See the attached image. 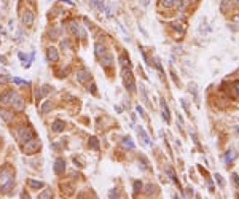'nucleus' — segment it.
<instances>
[{"mask_svg":"<svg viewBox=\"0 0 239 199\" xmlns=\"http://www.w3.org/2000/svg\"><path fill=\"white\" fill-rule=\"evenodd\" d=\"M13 134H15L16 140L21 142V143H24V142L29 140V139L34 137V131H32L30 128H26V126H18V128H15V129H13Z\"/></svg>","mask_w":239,"mask_h":199,"instance_id":"nucleus-1","label":"nucleus"},{"mask_svg":"<svg viewBox=\"0 0 239 199\" xmlns=\"http://www.w3.org/2000/svg\"><path fill=\"white\" fill-rule=\"evenodd\" d=\"M40 148H42V142H40L38 139L32 137L27 142H24V145H22V151H24L26 155H34V153H37V151L40 150Z\"/></svg>","mask_w":239,"mask_h":199,"instance_id":"nucleus-2","label":"nucleus"},{"mask_svg":"<svg viewBox=\"0 0 239 199\" xmlns=\"http://www.w3.org/2000/svg\"><path fill=\"white\" fill-rule=\"evenodd\" d=\"M123 78H125V88L129 92H136V85H134V78L131 75V70L125 67V70H123Z\"/></svg>","mask_w":239,"mask_h":199,"instance_id":"nucleus-3","label":"nucleus"},{"mask_svg":"<svg viewBox=\"0 0 239 199\" xmlns=\"http://www.w3.org/2000/svg\"><path fill=\"white\" fill-rule=\"evenodd\" d=\"M77 80H78V83H88L91 80L89 72L86 70V69H80V70H77Z\"/></svg>","mask_w":239,"mask_h":199,"instance_id":"nucleus-4","label":"nucleus"},{"mask_svg":"<svg viewBox=\"0 0 239 199\" xmlns=\"http://www.w3.org/2000/svg\"><path fill=\"white\" fill-rule=\"evenodd\" d=\"M34 21H35V16H34V13H32L30 10H26L24 13H22V22H24L26 27H30L32 24H34Z\"/></svg>","mask_w":239,"mask_h":199,"instance_id":"nucleus-5","label":"nucleus"},{"mask_svg":"<svg viewBox=\"0 0 239 199\" xmlns=\"http://www.w3.org/2000/svg\"><path fill=\"white\" fill-rule=\"evenodd\" d=\"M46 57L49 62H58L59 61V53L58 49L54 48V46H49V48L46 49Z\"/></svg>","mask_w":239,"mask_h":199,"instance_id":"nucleus-6","label":"nucleus"},{"mask_svg":"<svg viewBox=\"0 0 239 199\" xmlns=\"http://www.w3.org/2000/svg\"><path fill=\"white\" fill-rule=\"evenodd\" d=\"M13 188H15V178H10V180H7V182L0 183V191L2 193H10Z\"/></svg>","mask_w":239,"mask_h":199,"instance_id":"nucleus-7","label":"nucleus"},{"mask_svg":"<svg viewBox=\"0 0 239 199\" xmlns=\"http://www.w3.org/2000/svg\"><path fill=\"white\" fill-rule=\"evenodd\" d=\"M64 170H66V161H64L62 158L56 159V163H54V172H56L58 175H62Z\"/></svg>","mask_w":239,"mask_h":199,"instance_id":"nucleus-8","label":"nucleus"},{"mask_svg":"<svg viewBox=\"0 0 239 199\" xmlns=\"http://www.w3.org/2000/svg\"><path fill=\"white\" fill-rule=\"evenodd\" d=\"M16 94L13 91H7L3 96H0V102H2L3 105H10L11 104V100H13V97H15Z\"/></svg>","mask_w":239,"mask_h":199,"instance_id":"nucleus-9","label":"nucleus"},{"mask_svg":"<svg viewBox=\"0 0 239 199\" xmlns=\"http://www.w3.org/2000/svg\"><path fill=\"white\" fill-rule=\"evenodd\" d=\"M10 105H13V108H15V110H22V108H24V100H22L19 96H15Z\"/></svg>","mask_w":239,"mask_h":199,"instance_id":"nucleus-10","label":"nucleus"},{"mask_svg":"<svg viewBox=\"0 0 239 199\" xmlns=\"http://www.w3.org/2000/svg\"><path fill=\"white\" fill-rule=\"evenodd\" d=\"M0 116L3 118V121L10 123L13 119V112H10V110H5V108H0Z\"/></svg>","mask_w":239,"mask_h":199,"instance_id":"nucleus-11","label":"nucleus"},{"mask_svg":"<svg viewBox=\"0 0 239 199\" xmlns=\"http://www.w3.org/2000/svg\"><path fill=\"white\" fill-rule=\"evenodd\" d=\"M64 128H66V124H64V121H61V119H56V121L53 123V126H51V129L54 132H62Z\"/></svg>","mask_w":239,"mask_h":199,"instance_id":"nucleus-12","label":"nucleus"},{"mask_svg":"<svg viewBox=\"0 0 239 199\" xmlns=\"http://www.w3.org/2000/svg\"><path fill=\"white\" fill-rule=\"evenodd\" d=\"M161 112H163L164 119H166L167 123L171 121V113H169V108H167V105H166V102H164V100H161Z\"/></svg>","mask_w":239,"mask_h":199,"instance_id":"nucleus-13","label":"nucleus"},{"mask_svg":"<svg viewBox=\"0 0 239 199\" xmlns=\"http://www.w3.org/2000/svg\"><path fill=\"white\" fill-rule=\"evenodd\" d=\"M100 62H102V66H104V67H108L110 64L113 62L112 54H104V56H102V61H100Z\"/></svg>","mask_w":239,"mask_h":199,"instance_id":"nucleus-14","label":"nucleus"},{"mask_svg":"<svg viewBox=\"0 0 239 199\" xmlns=\"http://www.w3.org/2000/svg\"><path fill=\"white\" fill-rule=\"evenodd\" d=\"M105 51V48H104V45H100V43H96V46H94V53H96V56H104V53Z\"/></svg>","mask_w":239,"mask_h":199,"instance_id":"nucleus-15","label":"nucleus"},{"mask_svg":"<svg viewBox=\"0 0 239 199\" xmlns=\"http://www.w3.org/2000/svg\"><path fill=\"white\" fill-rule=\"evenodd\" d=\"M29 185H30V188H34V189H38V188L45 186L43 182H38V180H29Z\"/></svg>","mask_w":239,"mask_h":199,"instance_id":"nucleus-16","label":"nucleus"},{"mask_svg":"<svg viewBox=\"0 0 239 199\" xmlns=\"http://www.w3.org/2000/svg\"><path fill=\"white\" fill-rule=\"evenodd\" d=\"M139 137L142 139V140H144V143H145V145H150V139H148V136H147V134H145V131H144V129H139Z\"/></svg>","mask_w":239,"mask_h":199,"instance_id":"nucleus-17","label":"nucleus"},{"mask_svg":"<svg viewBox=\"0 0 239 199\" xmlns=\"http://www.w3.org/2000/svg\"><path fill=\"white\" fill-rule=\"evenodd\" d=\"M38 198H40V199H49V198H53L51 189H43V191L38 194Z\"/></svg>","mask_w":239,"mask_h":199,"instance_id":"nucleus-18","label":"nucleus"},{"mask_svg":"<svg viewBox=\"0 0 239 199\" xmlns=\"http://www.w3.org/2000/svg\"><path fill=\"white\" fill-rule=\"evenodd\" d=\"M123 147L132 150V148H134V143H132V140H131L129 137H125V139H123Z\"/></svg>","mask_w":239,"mask_h":199,"instance_id":"nucleus-19","label":"nucleus"},{"mask_svg":"<svg viewBox=\"0 0 239 199\" xmlns=\"http://www.w3.org/2000/svg\"><path fill=\"white\" fill-rule=\"evenodd\" d=\"M69 29H70V32H72V34H78V30H80V29H78V24H77V22L75 21H70V22H69Z\"/></svg>","mask_w":239,"mask_h":199,"instance_id":"nucleus-20","label":"nucleus"},{"mask_svg":"<svg viewBox=\"0 0 239 199\" xmlns=\"http://www.w3.org/2000/svg\"><path fill=\"white\" fill-rule=\"evenodd\" d=\"M89 145H91L93 150H99V142H97V139H96V137H91V139H89Z\"/></svg>","mask_w":239,"mask_h":199,"instance_id":"nucleus-21","label":"nucleus"},{"mask_svg":"<svg viewBox=\"0 0 239 199\" xmlns=\"http://www.w3.org/2000/svg\"><path fill=\"white\" fill-rule=\"evenodd\" d=\"M161 3H163V7L171 8V7H174L177 3V0H161Z\"/></svg>","mask_w":239,"mask_h":199,"instance_id":"nucleus-22","label":"nucleus"},{"mask_svg":"<svg viewBox=\"0 0 239 199\" xmlns=\"http://www.w3.org/2000/svg\"><path fill=\"white\" fill-rule=\"evenodd\" d=\"M229 5H231V0H223V2H222V7H220V10H222V11L225 13V11L228 10V7H229Z\"/></svg>","mask_w":239,"mask_h":199,"instance_id":"nucleus-23","label":"nucleus"},{"mask_svg":"<svg viewBox=\"0 0 239 199\" xmlns=\"http://www.w3.org/2000/svg\"><path fill=\"white\" fill-rule=\"evenodd\" d=\"M51 108H53L51 102H45V104H43V107H42V112H43V113H48Z\"/></svg>","mask_w":239,"mask_h":199,"instance_id":"nucleus-24","label":"nucleus"},{"mask_svg":"<svg viewBox=\"0 0 239 199\" xmlns=\"http://www.w3.org/2000/svg\"><path fill=\"white\" fill-rule=\"evenodd\" d=\"M140 189H142V183L140 182H134V194H139Z\"/></svg>","mask_w":239,"mask_h":199,"instance_id":"nucleus-25","label":"nucleus"},{"mask_svg":"<svg viewBox=\"0 0 239 199\" xmlns=\"http://www.w3.org/2000/svg\"><path fill=\"white\" fill-rule=\"evenodd\" d=\"M67 75H69V67L61 69V70L58 72V77H67Z\"/></svg>","mask_w":239,"mask_h":199,"instance_id":"nucleus-26","label":"nucleus"},{"mask_svg":"<svg viewBox=\"0 0 239 199\" xmlns=\"http://www.w3.org/2000/svg\"><path fill=\"white\" fill-rule=\"evenodd\" d=\"M49 89H51V88H49L48 85H45V86L42 88V91H43V94H48V91H49Z\"/></svg>","mask_w":239,"mask_h":199,"instance_id":"nucleus-27","label":"nucleus"},{"mask_svg":"<svg viewBox=\"0 0 239 199\" xmlns=\"http://www.w3.org/2000/svg\"><path fill=\"white\" fill-rule=\"evenodd\" d=\"M13 81H15L16 85H24V81H22L21 78H13Z\"/></svg>","mask_w":239,"mask_h":199,"instance_id":"nucleus-28","label":"nucleus"},{"mask_svg":"<svg viewBox=\"0 0 239 199\" xmlns=\"http://www.w3.org/2000/svg\"><path fill=\"white\" fill-rule=\"evenodd\" d=\"M233 159V151H228L226 153V161H231Z\"/></svg>","mask_w":239,"mask_h":199,"instance_id":"nucleus-29","label":"nucleus"},{"mask_svg":"<svg viewBox=\"0 0 239 199\" xmlns=\"http://www.w3.org/2000/svg\"><path fill=\"white\" fill-rule=\"evenodd\" d=\"M153 191V185H147V193H151Z\"/></svg>","mask_w":239,"mask_h":199,"instance_id":"nucleus-30","label":"nucleus"},{"mask_svg":"<svg viewBox=\"0 0 239 199\" xmlns=\"http://www.w3.org/2000/svg\"><path fill=\"white\" fill-rule=\"evenodd\" d=\"M137 112H139L142 116H145V113H144V110H142V107H137Z\"/></svg>","mask_w":239,"mask_h":199,"instance_id":"nucleus-31","label":"nucleus"},{"mask_svg":"<svg viewBox=\"0 0 239 199\" xmlns=\"http://www.w3.org/2000/svg\"><path fill=\"white\" fill-rule=\"evenodd\" d=\"M234 89H236V92L239 94V81H238V83H234Z\"/></svg>","mask_w":239,"mask_h":199,"instance_id":"nucleus-32","label":"nucleus"},{"mask_svg":"<svg viewBox=\"0 0 239 199\" xmlns=\"http://www.w3.org/2000/svg\"><path fill=\"white\" fill-rule=\"evenodd\" d=\"M234 2H236V5H238V7H239V0H234Z\"/></svg>","mask_w":239,"mask_h":199,"instance_id":"nucleus-33","label":"nucleus"},{"mask_svg":"<svg viewBox=\"0 0 239 199\" xmlns=\"http://www.w3.org/2000/svg\"><path fill=\"white\" fill-rule=\"evenodd\" d=\"M29 2H30V3H34V2H35V0H29Z\"/></svg>","mask_w":239,"mask_h":199,"instance_id":"nucleus-34","label":"nucleus"}]
</instances>
